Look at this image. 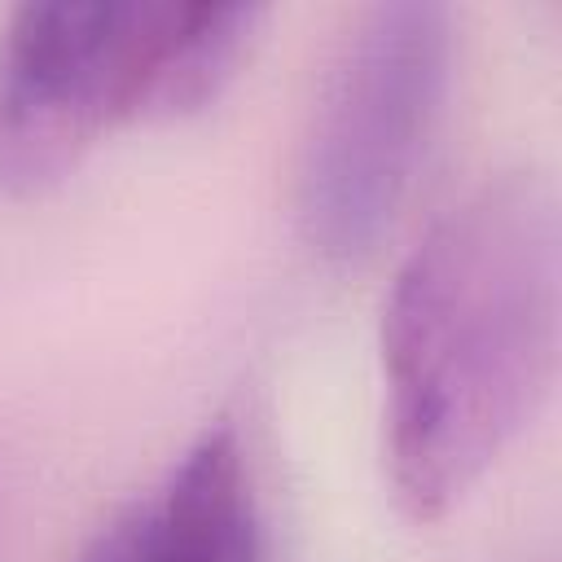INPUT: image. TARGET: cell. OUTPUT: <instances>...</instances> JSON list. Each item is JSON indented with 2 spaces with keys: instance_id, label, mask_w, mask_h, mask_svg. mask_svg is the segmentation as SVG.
I'll list each match as a JSON object with an SVG mask.
<instances>
[{
  "instance_id": "cell-1",
  "label": "cell",
  "mask_w": 562,
  "mask_h": 562,
  "mask_svg": "<svg viewBox=\"0 0 562 562\" xmlns=\"http://www.w3.org/2000/svg\"><path fill=\"white\" fill-rule=\"evenodd\" d=\"M562 215L536 171L483 180L404 255L382 307V452L417 522L457 509L558 373Z\"/></svg>"
},
{
  "instance_id": "cell-2",
  "label": "cell",
  "mask_w": 562,
  "mask_h": 562,
  "mask_svg": "<svg viewBox=\"0 0 562 562\" xmlns=\"http://www.w3.org/2000/svg\"><path fill=\"white\" fill-rule=\"evenodd\" d=\"M259 4L48 0L0 31V189L61 184L105 136L206 105L237 70Z\"/></svg>"
},
{
  "instance_id": "cell-3",
  "label": "cell",
  "mask_w": 562,
  "mask_h": 562,
  "mask_svg": "<svg viewBox=\"0 0 562 562\" xmlns=\"http://www.w3.org/2000/svg\"><path fill=\"white\" fill-rule=\"evenodd\" d=\"M452 79V9L382 0L342 31L299 145L294 220L329 263H356L391 228Z\"/></svg>"
},
{
  "instance_id": "cell-4",
  "label": "cell",
  "mask_w": 562,
  "mask_h": 562,
  "mask_svg": "<svg viewBox=\"0 0 562 562\" xmlns=\"http://www.w3.org/2000/svg\"><path fill=\"white\" fill-rule=\"evenodd\" d=\"M75 562H263V518L237 430L206 426Z\"/></svg>"
}]
</instances>
